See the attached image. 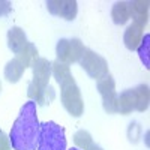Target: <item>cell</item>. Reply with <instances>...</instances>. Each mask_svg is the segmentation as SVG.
I'll use <instances>...</instances> for the list:
<instances>
[{
	"label": "cell",
	"mask_w": 150,
	"mask_h": 150,
	"mask_svg": "<svg viewBox=\"0 0 150 150\" xmlns=\"http://www.w3.org/2000/svg\"><path fill=\"white\" fill-rule=\"evenodd\" d=\"M41 123L36 114V102H26L15 119L9 134V143L14 150H36Z\"/></svg>",
	"instance_id": "cell-1"
},
{
	"label": "cell",
	"mask_w": 150,
	"mask_h": 150,
	"mask_svg": "<svg viewBox=\"0 0 150 150\" xmlns=\"http://www.w3.org/2000/svg\"><path fill=\"white\" fill-rule=\"evenodd\" d=\"M51 71L53 75L60 86V99L62 105L65 107V110L74 117H80L84 112V101L81 98V90L72 77L71 69L68 65L60 63V62H54L51 63Z\"/></svg>",
	"instance_id": "cell-2"
},
{
	"label": "cell",
	"mask_w": 150,
	"mask_h": 150,
	"mask_svg": "<svg viewBox=\"0 0 150 150\" xmlns=\"http://www.w3.org/2000/svg\"><path fill=\"white\" fill-rule=\"evenodd\" d=\"M33 78L29 84V98L30 101L38 105H47L54 99V90L50 86V77H51V62L44 57H39L32 66Z\"/></svg>",
	"instance_id": "cell-3"
},
{
	"label": "cell",
	"mask_w": 150,
	"mask_h": 150,
	"mask_svg": "<svg viewBox=\"0 0 150 150\" xmlns=\"http://www.w3.org/2000/svg\"><path fill=\"white\" fill-rule=\"evenodd\" d=\"M38 150H66L65 129L56 122H45L41 125Z\"/></svg>",
	"instance_id": "cell-4"
},
{
	"label": "cell",
	"mask_w": 150,
	"mask_h": 150,
	"mask_svg": "<svg viewBox=\"0 0 150 150\" xmlns=\"http://www.w3.org/2000/svg\"><path fill=\"white\" fill-rule=\"evenodd\" d=\"M86 51V47L78 38H72V39H60L56 47V54H57V62L65 65H71L75 62H80Z\"/></svg>",
	"instance_id": "cell-5"
},
{
	"label": "cell",
	"mask_w": 150,
	"mask_h": 150,
	"mask_svg": "<svg viewBox=\"0 0 150 150\" xmlns=\"http://www.w3.org/2000/svg\"><path fill=\"white\" fill-rule=\"evenodd\" d=\"M80 66L86 71V74L89 75L90 78H93L96 81L110 74L107 60L102 56H99L98 53H95L93 50H89V48H86L83 57L80 59Z\"/></svg>",
	"instance_id": "cell-6"
},
{
	"label": "cell",
	"mask_w": 150,
	"mask_h": 150,
	"mask_svg": "<svg viewBox=\"0 0 150 150\" xmlns=\"http://www.w3.org/2000/svg\"><path fill=\"white\" fill-rule=\"evenodd\" d=\"M98 92L102 98L104 110L108 114L117 112V92H116V81L111 77V74L102 77L101 80L96 81Z\"/></svg>",
	"instance_id": "cell-7"
},
{
	"label": "cell",
	"mask_w": 150,
	"mask_h": 150,
	"mask_svg": "<svg viewBox=\"0 0 150 150\" xmlns=\"http://www.w3.org/2000/svg\"><path fill=\"white\" fill-rule=\"evenodd\" d=\"M47 9H48L50 14H53L56 17L72 21L77 17L78 3L75 2V0H48Z\"/></svg>",
	"instance_id": "cell-8"
},
{
	"label": "cell",
	"mask_w": 150,
	"mask_h": 150,
	"mask_svg": "<svg viewBox=\"0 0 150 150\" xmlns=\"http://www.w3.org/2000/svg\"><path fill=\"white\" fill-rule=\"evenodd\" d=\"M131 8V18L140 27H146L149 23V2L147 0H134L129 2Z\"/></svg>",
	"instance_id": "cell-9"
},
{
	"label": "cell",
	"mask_w": 150,
	"mask_h": 150,
	"mask_svg": "<svg viewBox=\"0 0 150 150\" xmlns=\"http://www.w3.org/2000/svg\"><path fill=\"white\" fill-rule=\"evenodd\" d=\"M27 44H29L27 36H26L23 29H20V27H11L9 29V32H8V47L15 56L20 54L23 50L27 47Z\"/></svg>",
	"instance_id": "cell-10"
},
{
	"label": "cell",
	"mask_w": 150,
	"mask_h": 150,
	"mask_svg": "<svg viewBox=\"0 0 150 150\" xmlns=\"http://www.w3.org/2000/svg\"><path fill=\"white\" fill-rule=\"evenodd\" d=\"M141 39H143V27H140L138 24H135V23H132L131 26L126 27L125 35H123V42H125V47H126L129 51H135V50L138 48Z\"/></svg>",
	"instance_id": "cell-11"
},
{
	"label": "cell",
	"mask_w": 150,
	"mask_h": 150,
	"mask_svg": "<svg viewBox=\"0 0 150 150\" xmlns=\"http://www.w3.org/2000/svg\"><path fill=\"white\" fill-rule=\"evenodd\" d=\"M135 93L134 89H128L123 90L120 93V96H117V112L120 114H131L135 110Z\"/></svg>",
	"instance_id": "cell-12"
},
{
	"label": "cell",
	"mask_w": 150,
	"mask_h": 150,
	"mask_svg": "<svg viewBox=\"0 0 150 150\" xmlns=\"http://www.w3.org/2000/svg\"><path fill=\"white\" fill-rule=\"evenodd\" d=\"M24 71H26V66L21 63L20 59L14 57L12 60H9L5 66V78L9 83H18L20 78L23 77Z\"/></svg>",
	"instance_id": "cell-13"
},
{
	"label": "cell",
	"mask_w": 150,
	"mask_h": 150,
	"mask_svg": "<svg viewBox=\"0 0 150 150\" xmlns=\"http://www.w3.org/2000/svg\"><path fill=\"white\" fill-rule=\"evenodd\" d=\"M111 18L114 21V24L117 26H123L126 24L131 18V8H129V2H117L114 3L111 9Z\"/></svg>",
	"instance_id": "cell-14"
},
{
	"label": "cell",
	"mask_w": 150,
	"mask_h": 150,
	"mask_svg": "<svg viewBox=\"0 0 150 150\" xmlns=\"http://www.w3.org/2000/svg\"><path fill=\"white\" fill-rule=\"evenodd\" d=\"M135 93V110L144 112L149 108V101H150V92H149V86L147 84H140L134 89Z\"/></svg>",
	"instance_id": "cell-15"
},
{
	"label": "cell",
	"mask_w": 150,
	"mask_h": 150,
	"mask_svg": "<svg viewBox=\"0 0 150 150\" xmlns=\"http://www.w3.org/2000/svg\"><path fill=\"white\" fill-rule=\"evenodd\" d=\"M15 57L21 60V63L26 66V69L30 68V66H33V63H35L38 59H39V57H38V48H36L32 42H29L27 47L24 48L20 54H17Z\"/></svg>",
	"instance_id": "cell-16"
},
{
	"label": "cell",
	"mask_w": 150,
	"mask_h": 150,
	"mask_svg": "<svg viewBox=\"0 0 150 150\" xmlns=\"http://www.w3.org/2000/svg\"><path fill=\"white\" fill-rule=\"evenodd\" d=\"M74 143H75V146H77V149H80V150H87V149L93 144V138H92L90 132L81 129V131L75 132V135H74Z\"/></svg>",
	"instance_id": "cell-17"
},
{
	"label": "cell",
	"mask_w": 150,
	"mask_h": 150,
	"mask_svg": "<svg viewBox=\"0 0 150 150\" xmlns=\"http://www.w3.org/2000/svg\"><path fill=\"white\" fill-rule=\"evenodd\" d=\"M137 51L140 54V59L144 63V66L149 69L150 68V60H149V53H150V35H144V38L141 39Z\"/></svg>",
	"instance_id": "cell-18"
},
{
	"label": "cell",
	"mask_w": 150,
	"mask_h": 150,
	"mask_svg": "<svg viewBox=\"0 0 150 150\" xmlns=\"http://www.w3.org/2000/svg\"><path fill=\"white\" fill-rule=\"evenodd\" d=\"M0 150H11L9 137L3 131H0Z\"/></svg>",
	"instance_id": "cell-19"
},
{
	"label": "cell",
	"mask_w": 150,
	"mask_h": 150,
	"mask_svg": "<svg viewBox=\"0 0 150 150\" xmlns=\"http://www.w3.org/2000/svg\"><path fill=\"white\" fill-rule=\"evenodd\" d=\"M12 9V3L6 2V0H0V17H5L8 15Z\"/></svg>",
	"instance_id": "cell-20"
},
{
	"label": "cell",
	"mask_w": 150,
	"mask_h": 150,
	"mask_svg": "<svg viewBox=\"0 0 150 150\" xmlns=\"http://www.w3.org/2000/svg\"><path fill=\"white\" fill-rule=\"evenodd\" d=\"M87 150H104V149H102L101 146H98V144H95V143H93V144H92L89 149H87Z\"/></svg>",
	"instance_id": "cell-21"
},
{
	"label": "cell",
	"mask_w": 150,
	"mask_h": 150,
	"mask_svg": "<svg viewBox=\"0 0 150 150\" xmlns=\"http://www.w3.org/2000/svg\"><path fill=\"white\" fill-rule=\"evenodd\" d=\"M69 150H80V149H77V147H75V149H69Z\"/></svg>",
	"instance_id": "cell-22"
},
{
	"label": "cell",
	"mask_w": 150,
	"mask_h": 150,
	"mask_svg": "<svg viewBox=\"0 0 150 150\" xmlns=\"http://www.w3.org/2000/svg\"><path fill=\"white\" fill-rule=\"evenodd\" d=\"M0 92H2V83H0Z\"/></svg>",
	"instance_id": "cell-23"
}]
</instances>
